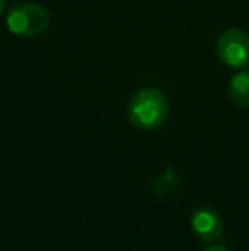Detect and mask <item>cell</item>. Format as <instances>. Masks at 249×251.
Segmentation results:
<instances>
[{"label": "cell", "instance_id": "cell-3", "mask_svg": "<svg viewBox=\"0 0 249 251\" xmlns=\"http://www.w3.org/2000/svg\"><path fill=\"white\" fill-rule=\"evenodd\" d=\"M217 56L229 69H246L249 65V34L239 27L226 29L217 40Z\"/></svg>", "mask_w": 249, "mask_h": 251}, {"label": "cell", "instance_id": "cell-5", "mask_svg": "<svg viewBox=\"0 0 249 251\" xmlns=\"http://www.w3.org/2000/svg\"><path fill=\"white\" fill-rule=\"evenodd\" d=\"M229 98L239 108H249V65L241 69L229 80Z\"/></svg>", "mask_w": 249, "mask_h": 251}, {"label": "cell", "instance_id": "cell-2", "mask_svg": "<svg viewBox=\"0 0 249 251\" xmlns=\"http://www.w3.org/2000/svg\"><path fill=\"white\" fill-rule=\"evenodd\" d=\"M51 16L46 7L36 2H17L7 10V29L19 38H33L50 27Z\"/></svg>", "mask_w": 249, "mask_h": 251}, {"label": "cell", "instance_id": "cell-7", "mask_svg": "<svg viewBox=\"0 0 249 251\" xmlns=\"http://www.w3.org/2000/svg\"><path fill=\"white\" fill-rule=\"evenodd\" d=\"M5 7H7V2H5V0H0V17L3 16V12H5Z\"/></svg>", "mask_w": 249, "mask_h": 251}, {"label": "cell", "instance_id": "cell-4", "mask_svg": "<svg viewBox=\"0 0 249 251\" xmlns=\"http://www.w3.org/2000/svg\"><path fill=\"white\" fill-rule=\"evenodd\" d=\"M191 229L202 241H215L222 236L224 222L219 212L210 207H200L191 214Z\"/></svg>", "mask_w": 249, "mask_h": 251}, {"label": "cell", "instance_id": "cell-1", "mask_svg": "<svg viewBox=\"0 0 249 251\" xmlns=\"http://www.w3.org/2000/svg\"><path fill=\"white\" fill-rule=\"evenodd\" d=\"M169 116V101L162 91L143 87L136 91L128 102V118L140 130H156Z\"/></svg>", "mask_w": 249, "mask_h": 251}, {"label": "cell", "instance_id": "cell-6", "mask_svg": "<svg viewBox=\"0 0 249 251\" xmlns=\"http://www.w3.org/2000/svg\"><path fill=\"white\" fill-rule=\"evenodd\" d=\"M203 251H229L226 248V246H222V245H210V246H206Z\"/></svg>", "mask_w": 249, "mask_h": 251}]
</instances>
